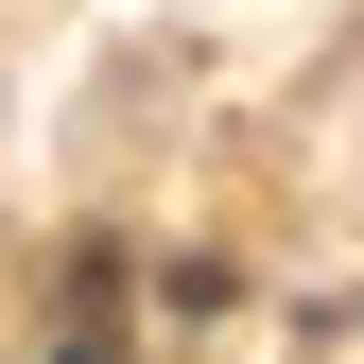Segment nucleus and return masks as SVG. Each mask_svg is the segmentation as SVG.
Instances as JSON below:
<instances>
[{
  "label": "nucleus",
  "mask_w": 364,
  "mask_h": 364,
  "mask_svg": "<svg viewBox=\"0 0 364 364\" xmlns=\"http://www.w3.org/2000/svg\"><path fill=\"white\" fill-rule=\"evenodd\" d=\"M53 364H105V330H70V347H53Z\"/></svg>",
  "instance_id": "1"
}]
</instances>
